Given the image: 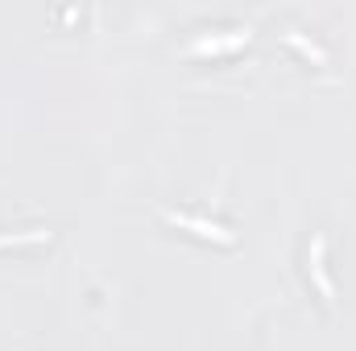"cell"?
<instances>
[{"mask_svg":"<svg viewBox=\"0 0 356 351\" xmlns=\"http://www.w3.org/2000/svg\"><path fill=\"white\" fill-rule=\"evenodd\" d=\"M286 42H290V46H298V50H302V54H307V58H315V62H319V67H323V62H327V54H323V50H319V46H315V42H307V37H298V33H286Z\"/></svg>","mask_w":356,"mask_h":351,"instance_id":"5","label":"cell"},{"mask_svg":"<svg viewBox=\"0 0 356 351\" xmlns=\"http://www.w3.org/2000/svg\"><path fill=\"white\" fill-rule=\"evenodd\" d=\"M162 219L175 223V228H186V232L199 236V240H211V244H232V240H236L224 223H216V219H207V215H191V211H170V207H162Z\"/></svg>","mask_w":356,"mask_h":351,"instance_id":"1","label":"cell"},{"mask_svg":"<svg viewBox=\"0 0 356 351\" xmlns=\"http://www.w3.org/2000/svg\"><path fill=\"white\" fill-rule=\"evenodd\" d=\"M311 277H315V285H319L323 302H336V285H332L327 264H323V236H315V240H311Z\"/></svg>","mask_w":356,"mask_h":351,"instance_id":"3","label":"cell"},{"mask_svg":"<svg viewBox=\"0 0 356 351\" xmlns=\"http://www.w3.org/2000/svg\"><path fill=\"white\" fill-rule=\"evenodd\" d=\"M50 240L46 228H29V232H0V248H17V244H42Z\"/></svg>","mask_w":356,"mask_h":351,"instance_id":"4","label":"cell"},{"mask_svg":"<svg viewBox=\"0 0 356 351\" xmlns=\"http://www.w3.org/2000/svg\"><path fill=\"white\" fill-rule=\"evenodd\" d=\"M249 29H232V33H220V37H195L186 46V54H228V50H241L249 46Z\"/></svg>","mask_w":356,"mask_h":351,"instance_id":"2","label":"cell"}]
</instances>
